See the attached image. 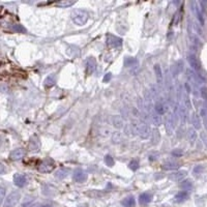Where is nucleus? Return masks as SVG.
Segmentation results:
<instances>
[{
    "label": "nucleus",
    "instance_id": "nucleus-1",
    "mask_svg": "<svg viewBox=\"0 0 207 207\" xmlns=\"http://www.w3.org/2000/svg\"><path fill=\"white\" fill-rule=\"evenodd\" d=\"M72 20L78 26H83L88 20V14L83 10H75L71 15Z\"/></svg>",
    "mask_w": 207,
    "mask_h": 207
},
{
    "label": "nucleus",
    "instance_id": "nucleus-2",
    "mask_svg": "<svg viewBox=\"0 0 207 207\" xmlns=\"http://www.w3.org/2000/svg\"><path fill=\"white\" fill-rule=\"evenodd\" d=\"M21 195L19 192H13L11 193L3 202V207H15L19 203Z\"/></svg>",
    "mask_w": 207,
    "mask_h": 207
},
{
    "label": "nucleus",
    "instance_id": "nucleus-3",
    "mask_svg": "<svg viewBox=\"0 0 207 207\" xmlns=\"http://www.w3.org/2000/svg\"><path fill=\"white\" fill-rule=\"evenodd\" d=\"M54 163L51 160H45L41 163V165L38 166V171L43 172V173H49L54 169Z\"/></svg>",
    "mask_w": 207,
    "mask_h": 207
},
{
    "label": "nucleus",
    "instance_id": "nucleus-4",
    "mask_svg": "<svg viewBox=\"0 0 207 207\" xmlns=\"http://www.w3.org/2000/svg\"><path fill=\"white\" fill-rule=\"evenodd\" d=\"M74 179L77 182H84L87 179V173L85 171H83L82 169H77L74 172Z\"/></svg>",
    "mask_w": 207,
    "mask_h": 207
},
{
    "label": "nucleus",
    "instance_id": "nucleus-5",
    "mask_svg": "<svg viewBox=\"0 0 207 207\" xmlns=\"http://www.w3.org/2000/svg\"><path fill=\"white\" fill-rule=\"evenodd\" d=\"M193 10H194L195 14H196L198 20H199V23L201 26H203L204 25V17H203V11L201 10V8H200L199 3H196V2H193Z\"/></svg>",
    "mask_w": 207,
    "mask_h": 207
},
{
    "label": "nucleus",
    "instance_id": "nucleus-6",
    "mask_svg": "<svg viewBox=\"0 0 207 207\" xmlns=\"http://www.w3.org/2000/svg\"><path fill=\"white\" fill-rule=\"evenodd\" d=\"M187 61L188 63H190V67H192L193 69H195L196 72H199L200 69H201V65H200V62L198 61L197 57L195 56L194 54H190L187 56Z\"/></svg>",
    "mask_w": 207,
    "mask_h": 207
},
{
    "label": "nucleus",
    "instance_id": "nucleus-7",
    "mask_svg": "<svg viewBox=\"0 0 207 207\" xmlns=\"http://www.w3.org/2000/svg\"><path fill=\"white\" fill-rule=\"evenodd\" d=\"M107 44H108L109 46H111V47H120L122 44V39L117 38V36L109 34V35L107 36Z\"/></svg>",
    "mask_w": 207,
    "mask_h": 207
},
{
    "label": "nucleus",
    "instance_id": "nucleus-8",
    "mask_svg": "<svg viewBox=\"0 0 207 207\" xmlns=\"http://www.w3.org/2000/svg\"><path fill=\"white\" fill-rule=\"evenodd\" d=\"M26 182H27L26 177H25L24 175H22V174H16V175L14 176V183H15L17 187H23L26 184Z\"/></svg>",
    "mask_w": 207,
    "mask_h": 207
},
{
    "label": "nucleus",
    "instance_id": "nucleus-9",
    "mask_svg": "<svg viewBox=\"0 0 207 207\" xmlns=\"http://www.w3.org/2000/svg\"><path fill=\"white\" fill-rule=\"evenodd\" d=\"M137 132H139L142 138H147L149 136V129L144 123H140L137 125Z\"/></svg>",
    "mask_w": 207,
    "mask_h": 207
},
{
    "label": "nucleus",
    "instance_id": "nucleus-10",
    "mask_svg": "<svg viewBox=\"0 0 207 207\" xmlns=\"http://www.w3.org/2000/svg\"><path fill=\"white\" fill-rule=\"evenodd\" d=\"M24 154H25V152L22 148H17V149L11 151L10 157L13 160H18L22 159V157H24Z\"/></svg>",
    "mask_w": 207,
    "mask_h": 207
},
{
    "label": "nucleus",
    "instance_id": "nucleus-11",
    "mask_svg": "<svg viewBox=\"0 0 207 207\" xmlns=\"http://www.w3.org/2000/svg\"><path fill=\"white\" fill-rule=\"evenodd\" d=\"M95 66H96V63H95V60L92 57L88 58V59L86 60V72H87V74L93 73L95 69Z\"/></svg>",
    "mask_w": 207,
    "mask_h": 207
},
{
    "label": "nucleus",
    "instance_id": "nucleus-12",
    "mask_svg": "<svg viewBox=\"0 0 207 207\" xmlns=\"http://www.w3.org/2000/svg\"><path fill=\"white\" fill-rule=\"evenodd\" d=\"M192 123L194 125V127L196 129H200L202 126V123H201V119H200V116L198 115L197 113H194L192 116Z\"/></svg>",
    "mask_w": 207,
    "mask_h": 207
},
{
    "label": "nucleus",
    "instance_id": "nucleus-13",
    "mask_svg": "<svg viewBox=\"0 0 207 207\" xmlns=\"http://www.w3.org/2000/svg\"><path fill=\"white\" fill-rule=\"evenodd\" d=\"M185 175H187V171H184V170H182V171L174 172V173L172 174L171 176H170V178L173 179V180L179 181V180H181V179H182V178H184V177H185Z\"/></svg>",
    "mask_w": 207,
    "mask_h": 207
},
{
    "label": "nucleus",
    "instance_id": "nucleus-14",
    "mask_svg": "<svg viewBox=\"0 0 207 207\" xmlns=\"http://www.w3.org/2000/svg\"><path fill=\"white\" fill-rule=\"evenodd\" d=\"M151 199H152V196H151L150 194H148V193H143V194H141L140 197H139V201H140L141 204L149 203L151 201Z\"/></svg>",
    "mask_w": 207,
    "mask_h": 207
},
{
    "label": "nucleus",
    "instance_id": "nucleus-15",
    "mask_svg": "<svg viewBox=\"0 0 207 207\" xmlns=\"http://www.w3.org/2000/svg\"><path fill=\"white\" fill-rule=\"evenodd\" d=\"M122 205L124 207H135L136 206V201L134 197H127L124 200H122Z\"/></svg>",
    "mask_w": 207,
    "mask_h": 207
},
{
    "label": "nucleus",
    "instance_id": "nucleus-16",
    "mask_svg": "<svg viewBox=\"0 0 207 207\" xmlns=\"http://www.w3.org/2000/svg\"><path fill=\"white\" fill-rule=\"evenodd\" d=\"M55 83H56V77H55V75H50L49 77L46 78L44 84H45L46 87L49 88V87H52V86H54Z\"/></svg>",
    "mask_w": 207,
    "mask_h": 207
},
{
    "label": "nucleus",
    "instance_id": "nucleus-17",
    "mask_svg": "<svg viewBox=\"0 0 207 207\" xmlns=\"http://www.w3.org/2000/svg\"><path fill=\"white\" fill-rule=\"evenodd\" d=\"M187 198H188L187 192H185V190H181V192H179L178 194L175 196V201L176 202H183V201H185Z\"/></svg>",
    "mask_w": 207,
    "mask_h": 207
},
{
    "label": "nucleus",
    "instance_id": "nucleus-18",
    "mask_svg": "<svg viewBox=\"0 0 207 207\" xmlns=\"http://www.w3.org/2000/svg\"><path fill=\"white\" fill-rule=\"evenodd\" d=\"M76 3V1H73V0H62L60 2H57V6L59 8H68V6H72Z\"/></svg>",
    "mask_w": 207,
    "mask_h": 207
},
{
    "label": "nucleus",
    "instance_id": "nucleus-19",
    "mask_svg": "<svg viewBox=\"0 0 207 207\" xmlns=\"http://www.w3.org/2000/svg\"><path fill=\"white\" fill-rule=\"evenodd\" d=\"M112 122H113L114 126H116L117 129H121V127L123 126V121L119 116H114V117L112 118Z\"/></svg>",
    "mask_w": 207,
    "mask_h": 207
},
{
    "label": "nucleus",
    "instance_id": "nucleus-20",
    "mask_svg": "<svg viewBox=\"0 0 207 207\" xmlns=\"http://www.w3.org/2000/svg\"><path fill=\"white\" fill-rule=\"evenodd\" d=\"M136 62H137V60L135 57H125L123 63H124L125 67H131L134 65V64H136Z\"/></svg>",
    "mask_w": 207,
    "mask_h": 207
},
{
    "label": "nucleus",
    "instance_id": "nucleus-21",
    "mask_svg": "<svg viewBox=\"0 0 207 207\" xmlns=\"http://www.w3.org/2000/svg\"><path fill=\"white\" fill-rule=\"evenodd\" d=\"M155 111H157L159 115H163V114L166 113L167 109L162 103H157V104H155Z\"/></svg>",
    "mask_w": 207,
    "mask_h": 207
},
{
    "label": "nucleus",
    "instance_id": "nucleus-22",
    "mask_svg": "<svg viewBox=\"0 0 207 207\" xmlns=\"http://www.w3.org/2000/svg\"><path fill=\"white\" fill-rule=\"evenodd\" d=\"M178 163L175 162H167L164 164V169L166 170H173V169H177L178 168Z\"/></svg>",
    "mask_w": 207,
    "mask_h": 207
},
{
    "label": "nucleus",
    "instance_id": "nucleus-23",
    "mask_svg": "<svg viewBox=\"0 0 207 207\" xmlns=\"http://www.w3.org/2000/svg\"><path fill=\"white\" fill-rule=\"evenodd\" d=\"M67 176V170L65 169H59L58 171L55 173V177L58 179H63Z\"/></svg>",
    "mask_w": 207,
    "mask_h": 207
},
{
    "label": "nucleus",
    "instance_id": "nucleus-24",
    "mask_svg": "<svg viewBox=\"0 0 207 207\" xmlns=\"http://www.w3.org/2000/svg\"><path fill=\"white\" fill-rule=\"evenodd\" d=\"M180 187H182L183 190H185V192H187V190H190L193 188L192 180H184V181H182V183L180 184Z\"/></svg>",
    "mask_w": 207,
    "mask_h": 207
},
{
    "label": "nucleus",
    "instance_id": "nucleus-25",
    "mask_svg": "<svg viewBox=\"0 0 207 207\" xmlns=\"http://www.w3.org/2000/svg\"><path fill=\"white\" fill-rule=\"evenodd\" d=\"M154 72H155V75H157V80L160 82L163 80V73H162V68H160L159 64H155L154 65Z\"/></svg>",
    "mask_w": 207,
    "mask_h": 207
},
{
    "label": "nucleus",
    "instance_id": "nucleus-26",
    "mask_svg": "<svg viewBox=\"0 0 207 207\" xmlns=\"http://www.w3.org/2000/svg\"><path fill=\"white\" fill-rule=\"evenodd\" d=\"M197 138V134L194 129H190L188 131V139H190V142H192V144H194V142L196 141Z\"/></svg>",
    "mask_w": 207,
    "mask_h": 207
},
{
    "label": "nucleus",
    "instance_id": "nucleus-27",
    "mask_svg": "<svg viewBox=\"0 0 207 207\" xmlns=\"http://www.w3.org/2000/svg\"><path fill=\"white\" fill-rule=\"evenodd\" d=\"M14 29L16 30V31L18 32V33H26L27 30L24 28V27L22 26L21 24H16L14 25Z\"/></svg>",
    "mask_w": 207,
    "mask_h": 207
},
{
    "label": "nucleus",
    "instance_id": "nucleus-28",
    "mask_svg": "<svg viewBox=\"0 0 207 207\" xmlns=\"http://www.w3.org/2000/svg\"><path fill=\"white\" fill-rule=\"evenodd\" d=\"M129 168L131 170H132V171H136V170L139 168V162L137 160H132V162L129 163Z\"/></svg>",
    "mask_w": 207,
    "mask_h": 207
},
{
    "label": "nucleus",
    "instance_id": "nucleus-29",
    "mask_svg": "<svg viewBox=\"0 0 207 207\" xmlns=\"http://www.w3.org/2000/svg\"><path fill=\"white\" fill-rule=\"evenodd\" d=\"M105 163H106L109 167L114 166V160L111 155H106V157H105Z\"/></svg>",
    "mask_w": 207,
    "mask_h": 207
},
{
    "label": "nucleus",
    "instance_id": "nucleus-30",
    "mask_svg": "<svg viewBox=\"0 0 207 207\" xmlns=\"http://www.w3.org/2000/svg\"><path fill=\"white\" fill-rule=\"evenodd\" d=\"M200 93H201V96L203 99H207V88L206 87H202L201 90H200Z\"/></svg>",
    "mask_w": 207,
    "mask_h": 207
},
{
    "label": "nucleus",
    "instance_id": "nucleus-31",
    "mask_svg": "<svg viewBox=\"0 0 207 207\" xmlns=\"http://www.w3.org/2000/svg\"><path fill=\"white\" fill-rule=\"evenodd\" d=\"M194 27H195V29H196V31H197L198 34H202V28H201V26H199V24L195 23V24H194Z\"/></svg>",
    "mask_w": 207,
    "mask_h": 207
},
{
    "label": "nucleus",
    "instance_id": "nucleus-32",
    "mask_svg": "<svg viewBox=\"0 0 207 207\" xmlns=\"http://www.w3.org/2000/svg\"><path fill=\"white\" fill-rule=\"evenodd\" d=\"M0 193H1V196H0L1 202H4V201H5V200H4V195H5V190H4V187L0 188Z\"/></svg>",
    "mask_w": 207,
    "mask_h": 207
},
{
    "label": "nucleus",
    "instance_id": "nucleus-33",
    "mask_svg": "<svg viewBox=\"0 0 207 207\" xmlns=\"http://www.w3.org/2000/svg\"><path fill=\"white\" fill-rule=\"evenodd\" d=\"M111 77H112V76H111V74H110V73L107 74V75L105 76V78H104V82H107V81H109V80H110V79H111Z\"/></svg>",
    "mask_w": 207,
    "mask_h": 207
},
{
    "label": "nucleus",
    "instance_id": "nucleus-34",
    "mask_svg": "<svg viewBox=\"0 0 207 207\" xmlns=\"http://www.w3.org/2000/svg\"><path fill=\"white\" fill-rule=\"evenodd\" d=\"M202 170H203V167H202V166H197L196 168H195V170H194V173H197L198 171L201 172Z\"/></svg>",
    "mask_w": 207,
    "mask_h": 207
},
{
    "label": "nucleus",
    "instance_id": "nucleus-35",
    "mask_svg": "<svg viewBox=\"0 0 207 207\" xmlns=\"http://www.w3.org/2000/svg\"><path fill=\"white\" fill-rule=\"evenodd\" d=\"M41 207H52V206L49 205V204H47V205H43V206H41Z\"/></svg>",
    "mask_w": 207,
    "mask_h": 207
}]
</instances>
